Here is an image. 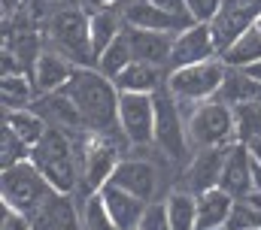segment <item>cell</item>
<instances>
[{
	"label": "cell",
	"instance_id": "cell-26",
	"mask_svg": "<svg viewBox=\"0 0 261 230\" xmlns=\"http://www.w3.org/2000/svg\"><path fill=\"white\" fill-rule=\"evenodd\" d=\"M0 100H3V112H6V109L34 106V100H37V85H34L31 73H9V76H0Z\"/></svg>",
	"mask_w": 261,
	"mask_h": 230
},
{
	"label": "cell",
	"instance_id": "cell-19",
	"mask_svg": "<svg viewBox=\"0 0 261 230\" xmlns=\"http://www.w3.org/2000/svg\"><path fill=\"white\" fill-rule=\"evenodd\" d=\"M113 82H116L119 94H155L158 88L167 85V70L146 64V61H130Z\"/></svg>",
	"mask_w": 261,
	"mask_h": 230
},
{
	"label": "cell",
	"instance_id": "cell-31",
	"mask_svg": "<svg viewBox=\"0 0 261 230\" xmlns=\"http://www.w3.org/2000/svg\"><path fill=\"white\" fill-rule=\"evenodd\" d=\"M243 227H261V191H249L243 197H237L228 230H243Z\"/></svg>",
	"mask_w": 261,
	"mask_h": 230
},
{
	"label": "cell",
	"instance_id": "cell-27",
	"mask_svg": "<svg viewBox=\"0 0 261 230\" xmlns=\"http://www.w3.org/2000/svg\"><path fill=\"white\" fill-rule=\"evenodd\" d=\"M167 218L173 230H197V197L186 188H176L164 197Z\"/></svg>",
	"mask_w": 261,
	"mask_h": 230
},
{
	"label": "cell",
	"instance_id": "cell-32",
	"mask_svg": "<svg viewBox=\"0 0 261 230\" xmlns=\"http://www.w3.org/2000/svg\"><path fill=\"white\" fill-rule=\"evenodd\" d=\"M234 130H237V139L246 146L261 139V100L234 106Z\"/></svg>",
	"mask_w": 261,
	"mask_h": 230
},
{
	"label": "cell",
	"instance_id": "cell-8",
	"mask_svg": "<svg viewBox=\"0 0 261 230\" xmlns=\"http://www.w3.org/2000/svg\"><path fill=\"white\" fill-rule=\"evenodd\" d=\"M155 149L173 164H189L192 146L186 130V112L167 85L155 91Z\"/></svg>",
	"mask_w": 261,
	"mask_h": 230
},
{
	"label": "cell",
	"instance_id": "cell-22",
	"mask_svg": "<svg viewBox=\"0 0 261 230\" xmlns=\"http://www.w3.org/2000/svg\"><path fill=\"white\" fill-rule=\"evenodd\" d=\"M100 194H103V200H107V209H110V215H113L116 227H119V230H137L140 218H143L146 203H143L140 197L128 194L125 188L113 185V182H110L107 188H100Z\"/></svg>",
	"mask_w": 261,
	"mask_h": 230
},
{
	"label": "cell",
	"instance_id": "cell-41",
	"mask_svg": "<svg viewBox=\"0 0 261 230\" xmlns=\"http://www.w3.org/2000/svg\"><path fill=\"white\" fill-rule=\"evenodd\" d=\"M200 230H228V224H219V227H200Z\"/></svg>",
	"mask_w": 261,
	"mask_h": 230
},
{
	"label": "cell",
	"instance_id": "cell-2",
	"mask_svg": "<svg viewBox=\"0 0 261 230\" xmlns=\"http://www.w3.org/2000/svg\"><path fill=\"white\" fill-rule=\"evenodd\" d=\"M31 161L37 164V170L46 176V182L58 194H76L82 188L76 133L61 130V127H49L46 136L31 149Z\"/></svg>",
	"mask_w": 261,
	"mask_h": 230
},
{
	"label": "cell",
	"instance_id": "cell-36",
	"mask_svg": "<svg viewBox=\"0 0 261 230\" xmlns=\"http://www.w3.org/2000/svg\"><path fill=\"white\" fill-rule=\"evenodd\" d=\"M0 230H34V218L15 206H6L3 203V221H0Z\"/></svg>",
	"mask_w": 261,
	"mask_h": 230
},
{
	"label": "cell",
	"instance_id": "cell-10",
	"mask_svg": "<svg viewBox=\"0 0 261 230\" xmlns=\"http://www.w3.org/2000/svg\"><path fill=\"white\" fill-rule=\"evenodd\" d=\"M261 15V0H225L219 15L210 21V31H213V40H216V49L219 55L240 37L246 34L249 27H255Z\"/></svg>",
	"mask_w": 261,
	"mask_h": 230
},
{
	"label": "cell",
	"instance_id": "cell-34",
	"mask_svg": "<svg viewBox=\"0 0 261 230\" xmlns=\"http://www.w3.org/2000/svg\"><path fill=\"white\" fill-rule=\"evenodd\" d=\"M137 230H173L170 227V218H167V203H164V200H152V203H146L143 218H140Z\"/></svg>",
	"mask_w": 261,
	"mask_h": 230
},
{
	"label": "cell",
	"instance_id": "cell-24",
	"mask_svg": "<svg viewBox=\"0 0 261 230\" xmlns=\"http://www.w3.org/2000/svg\"><path fill=\"white\" fill-rule=\"evenodd\" d=\"M197 197V230L200 227H219V224H228L231 218V209L237 203V197H231L225 188H210Z\"/></svg>",
	"mask_w": 261,
	"mask_h": 230
},
{
	"label": "cell",
	"instance_id": "cell-18",
	"mask_svg": "<svg viewBox=\"0 0 261 230\" xmlns=\"http://www.w3.org/2000/svg\"><path fill=\"white\" fill-rule=\"evenodd\" d=\"M176 34H161V31H143V27H128V40L134 49V61H146L155 67H164L170 73V49H173Z\"/></svg>",
	"mask_w": 261,
	"mask_h": 230
},
{
	"label": "cell",
	"instance_id": "cell-40",
	"mask_svg": "<svg viewBox=\"0 0 261 230\" xmlns=\"http://www.w3.org/2000/svg\"><path fill=\"white\" fill-rule=\"evenodd\" d=\"M249 152H252V158H255V161H261V139L249 142Z\"/></svg>",
	"mask_w": 261,
	"mask_h": 230
},
{
	"label": "cell",
	"instance_id": "cell-11",
	"mask_svg": "<svg viewBox=\"0 0 261 230\" xmlns=\"http://www.w3.org/2000/svg\"><path fill=\"white\" fill-rule=\"evenodd\" d=\"M110 182L125 188L134 197H140L143 203H152V200H158L161 172H158V167L149 158H122Z\"/></svg>",
	"mask_w": 261,
	"mask_h": 230
},
{
	"label": "cell",
	"instance_id": "cell-23",
	"mask_svg": "<svg viewBox=\"0 0 261 230\" xmlns=\"http://www.w3.org/2000/svg\"><path fill=\"white\" fill-rule=\"evenodd\" d=\"M216 97L222 103H228L231 109L234 106H243V103H252V100H261V82L252 79L240 67H228L225 70V79H222V88H219Z\"/></svg>",
	"mask_w": 261,
	"mask_h": 230
},
{
	"label": "cell",
	"instance_id": "cell-33",
	"mask_svg": "<svg viewBox=\"0 0 261 230\" xmlns=\"http://www.w3.org/2000/svg\"><path fill=\"white\" fill-rule=\"evenodd\" d=\"M28 158H31V146L18 133H12L9 127H3V146H0V164H3V170L21 164Z\"/></svg>",
	"mask_w": 261,
	"mask_h": 230
},
{
	"label": "cell",
	"instance_id": "cell-38",
	"mask_svg": "<svg viewBox=\"0 0 261 230\" xmlns=\"http://www.w3.org/2000/svg\"><path fill=\"white\" fill-rule=\"evenodd\" d=\"M85 12H97V9H107V6H116L119 0H79Z\"/></svg>",
	"mask_w": 261,
	"mask_h": 230
},
{
	"label": "cell",
	"instance_id": "cell-37",
	"mask_svg": "<svg viewBox=\"0 0 261 230\" xmlns=\"http://www.w3.org/2000/svg\"><path fill=\"white\" fill-rule=\"evenodd\" d=\"M155 6H161V9H167V12H173V15H182V18H192L189 15V6H186V0H152Z\"/></svg>",
	"mask_w": 261,
	"mask_h": 230
},
{
	"label": "cell",
	"instance_id": "cell-6",
	"mask_svg": "<svg viewBox=\"0 0 261 230\" xmlns=\"http://www.w3.org/2000/svg\"><path fill=\"white\" fill-rule=\"evenodd\" d=\"M186 130H189V146L192 149H216V146H231L237 139L234 130V109L222 103L219 97L195 103L186 109Z\"/></svg>",
	"mask_w": 261,
	"mask_h": 230
},
{
	"label": "cell",
	"instance_id": "cell-4",
	"mask_svg": "<svg viewBox=\"0 0 261 230\" xmlns=\"http://www.w3.org/2000/svg\"><path fill=\"white\" fill-rule=\"evenodd\" d=\"M76 146H79V172H82V191H100L110 185L113 172L122 161V152L128 146L125 136H107V133H91V130H79L76 133Z\"/></svg>",
	"mask_w": 261,
	"mask_h": 230
},
{
	"label": "cell",
	"instance_id": "cell-42",
	"mask_svg": "<svg viewBox=\"0 0 261 230\" xmlns=\"http://www.w3.org/2000/svg\"><path fill=\"white\" fill-rule=\"evenodd\" d=\"M128 3H134V0H119V6H128Z\"/></svg>",
	"mask_w": 261,
	"mask_h": 230
},
{
	"label": "cell",
	"instance_id": "cell-16",
	"mask_svg": "<svg viewBox=\"0 0 261 230\" xmlns=\"http://www.w3.org/2000/svg\"><path fill=\"white\" fill-rule=\"evenodd\" d=\"M73 70H76V64L64 58L61 52H55V49H43V55L37 58V64H34V70H31V79H34V85H37V94H52V91H61L67 82L73 79Z\"/></svg>",
	"mask_w": 261,
	"mask_h": 230
},
{
	"label": "cell",
	"instance_id": "cell-5",
	"mask_svg": "<svg viewBox=\"0 0 261 230\" xmlns=\"http://www.w3.org/2000/svg\"><path fill=\"white\" fill-rule=\"evenodd\" d=\"M225 70H228V64L222 58H210V61H200V64L176 67V70L167 73V88H170V94L179 100V106L186 112L195 103L213 100L219 94Z\"/></svg>",
	"mask_w": 261,
	"mask_h": 230
},
{
	"label": "cell",
	"instance_id": "cell-3",
	"mask_svg": "<svg viewBox=\"0 0 261 230\" xmlns=\"http://www.w3.org/2000/svg\"><path fill=\"white\" fill-rule=\"evenodd\" d=\"M40 27H43V43L49 49H55L64 58H70L76 67H94L88 12L82 6H67L61 12L49 15Z\"/></svg>",
	"mask_w": 261,
	"mask_h": 230
},
{
	"label": "cell",
	"instance_id": "cell-21",
	"mask_svg": "<svg viewBox=\"0 0 261 230\" xmlns=\"http://www.w3.org/2000/svg\"><path fill=\"white\" fill-rule=\"evenodd\" d=\"M125 15L122 6H107L97 12H88V31H91V55L94 61L103 55L122 34H125Z\"/></svg>",
	"mask_w": 261,
	"mask_h": 230
},
{
	"label": "cell",
	"instance_id": "cell-14",
	"mask_svg": "<svg viewBox=\"0 0 261 230\" xmlns=\"http://www.w3.org/2000/svg\"><path fill=\"white\" fill-rule=\"evenodd\" d=\"M122 15H125V24H128V27L161 31V34H179V31H186V27L195 24L192 18L173 15V12L155 6L152 0H134V3H128V6H122Z\"/></svg>",
	"mask_w": 261,
	"mask_h": 230
},
{
	"label": "cell",
	"instance_id": "cell-44",
	"mask_svg": "<svg viewBox=\"0 0 261 230\" xmlns=\"http://www.w3.org/2000/svg\"><path fill=\"white\" fill-rule=\"evenodd\" d=\"M243 230H261V227H243Z\"/></svg>",
	"mask_w": 261,
	"mask_h": 230
},
{
	"label": "cell",
	"instance_id": "cell-15",
	"mask_svg": "<svg viewBox=\"0 0 261 230\" xmlns=\"http://www.w3.org/2000/svg\"><path fill=\"white\" fill-rule=\"evenodd\" d=\"M219 188H225L231 197H243V194L252 191V152H249L246 142L234 139V142L228 146Z\"/></svg>",
	"mask_w": 261,
	"mask_h": 230
},
{
	"label": "cell",
	"instance_id": "cell-28",
	"mask_svg": "<svg viewBox=\"0 0 261 230\" xmlns=\"http://www.w3.org/2000/svg\"><path fill=\"white\" fill-rule=\"evenodd\" d=\"M219 58H222L228 67H240V70L252 67L255 61H261V31L258 27H249L246 34H240Z\"/></svg>",
	"mask_w": 261,
	"mask_h": 230
},
{
	"label": "cell",
	"instance_id": "cell-35",
	"mask_svg": "<svg viewBox=\"0 0 261 230\" xmlns=\"http://www.w3.org/2000/svg\"><path fill=\"white\" fill-rule=\"evenodd\" d=\"M222 3H225V0H186L189 15H192V21H197V24H210V21L219 15Z\"/></svg>",
	"mask_w": 261,
	"mask_h": 230
},
{
	"label": "cell",
	"instance_id": "cell-7",
	"mask_svg": "<svg viewBox=\"0 0 261 230\" xmlns=\"http://www.w3.org/2000/svg\"><path fill=\"white\" fill-rule=\"evenodd\" d=\"M52 194H55V188L46 182V176L37 170V164L31 158L15 164V167H6L0 176V200L6 206L28 212L31 218L49 203Z\"/></svg>",
	"mask_w": 261,
	"mask_h": 230
},
{
	"label": "cell",
	"instance_id": "cell-13",
	"mask_svg": "<svg viewBox=\"0 0 261 230\" xmlns=\"http://www.w3.org/2000/svg\"><path fill=\"white\" fill-rule=\"evenodd\" d=\"M210 58H219L216 49V40H213V31L210 24H192L186 31H179L173 37V49H170V70L176 67H189V64H200V61H210Z\"/></svg>",
	"mask_w": 261,
	"mask_h": 230
},
{
	"label": "cell",
	"instance_id": "cell-30",
	"mask_svg": "<svg viewBox=\"0 0 261 230\" xmlns=\"http://www.w3.org/2000/svg\"><path fill=\"white\" fill-rule=\"evenodd\" d=\"M130 61H134V49H130V40H128V27H125V34L103 52V55L94 61V67L103 73V76H110V79H116L125 67H128Z\"/></svg>",
	"mask_w": 261,
	"mask_h": 230
},
{
	"label": "cell",
	"instance_id": "cell-9",
	"mask_svg": "<svg viewBox=\"0 0 261 230\" xmlns=\"http://www.w3.org/2000/svg\"><path fill=\"white\" fill-rule=\"evenodd\" d=\"M119 130L130 149L155 146V94H122L119 97Z\"/></svg>",
	"mask_w": 261,
	"mask_h": 230
},
{
	"label": "cell",
	"instance_id": "cell-29",
	"mask_svg": "<svg viewBox=\"0 0 261 230\" xmlns=\"http://www.w3.org/2000/svg\"><path fill=\"white\" fill-rule=\"evenodd\" d=\"M79 209H82V227L85 230H119L116 221H113V215H110V209H107V200H103L100 191L85 194Z\"/></svg>",
	"mask_w": 261,
	"mask_h": 230
},
{
	"label": "cell",
	"instance_id": "cell-39",
	"mask_svg": "<svg viewBox=\"0 0 261 230\" xmlns=\"http://www.w3.org/2000/svg\"><path fill=\"white\" fill-rule=\"evenodd\" d=\"M246 73H249L252 79H258V82H261V61H255L252 67H246Z\"/></svg>",
	"mask_w": 261,
	"mask_h": 230
},
{
	"label": "cell",
	"instance_id": "cell-1",
	"mask_svg": "<svg viewBox=\"0 0 261 230\" xmlns=\"http://www.w3.org/2000/svg\"><path fill=\"white\" fill-rule=\"evenodd\" d=\"M64 91L82 115L85 130L122 136V130H119V97L122 94L110 76H103L97 67H76Z\"/></svg>",
	"mask_w": 261,
	"mask_h": 230
},
{
	"label": "cell",
	"instance_id": "cell-17",
	"mask_svg": "<svg viewBox=\"0 0 261 230\" xmlns=\"http://www.w3.org/2000/svg\"><path fill=\"white\" fill-rule=\"evenodd\" d=\"M76 194H52L49 203L34 215V230H85L82 227V209L73 203Z\"/></svg>",
	"mask_w": 261,
	"mask_h": 230
},
{
	"label": "cell",
	"instance_id": "cell-43",
	"mask_svg": "<svg viewBox=\"0 0 261 230\" xmlns=\"http://www.w3.org/2000/svg\"><path fill=\"white\" fill-rule=\"evenodd\" d=\"M255 27H258V31H261V15H258V21H255Z\"/></svg>",
	"mask_w": 261,
	"mask_h": 230
},
{
	"label": "cell",
	"instance_id": "cell-12",
	"mask_svg": "<svg viewBox=\"0 0 261 230\" xmlns=\"http://www.w3.org/2000/svg\"><path fill=\"white\" fill-rule=\"evenodd\" d=\"M225 155L228 146H216V149H197L189 158V164L182 167V188L192 194H203L210 188H219L222 167H225Z\"/></svg>",
	"mask_w": 261,
	"mask_h": 230
},
{
	"label": "cell",
	"instance_id": "cell-20",
	"mask_svg": "<svg viewBox=\"0 0 261 230\" xmlns=\"http://www.w3.org/2000/svg\"><path fill=\"white\" fill-rule=\"evenodd\" d=\"M34 109L43 115L52 127H61V130H70V133L85 130L82 115H79V109L73 106V100L67 97L64 88H61V91H52V94H37Z\"/></svg>",
	"mask_w": 261,
	"mask_h": 230
},
{
	"label": "cell",
	"instance_id": "cell-25",
	"mask_svg": "<svg viewBox=\"0 0 261 230\" xmlns=\"http://www.w3.org/2000/svg\"><path fill=\"white\" fill-rule=\"evenodd\" d=\"M3 127H9L12 133H18L31 149L46 136V130L52 127L43 115L37 112L34 106H24V109H6L3 112Z\"/></svg>",
	"mask_w": 261,
	"mask_h": 230
}]
</instances>
